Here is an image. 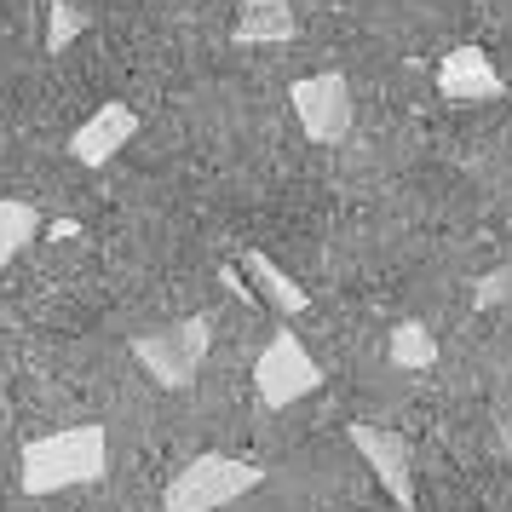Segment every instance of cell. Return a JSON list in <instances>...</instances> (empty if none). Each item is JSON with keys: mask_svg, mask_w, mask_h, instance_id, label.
Returning a JSON list of instances; mask_svg holds the SVG:
<instances>
[{"mask_svg": "<svg viewBox=\"0 0 512 512\" xmlns=\"http://www.w3.org/2000/svg\"><path fill=\"white\" fill-rule=\"evenodd\" d=\"M104 472H110V432L98 420L47 432V438L24 443V455H18V484H24V495L81 489V484H98Z\"/></svg>", "mask_w": 512, "mask_h": 512, "instance_id": "1", "label": "cell"}, {"mask_svg": "<svg viewBox=\"0 0 512 512\" xmlns=\"http://www.w3.org/2000/svg\"><path fill=\"white\" fill-rule=\"evenodd\" d=\"M35 236H41V213L18 202V196H0V271L24 254Z\"/></svg>", "mask_w": 512, "mask_h": 512, "instance_id": "11", "label": "cell"}, {"mask_svg": "<svg viewBox=\"0 0 512 512\" xmlns=\"http://www.w3.org/2000/svg\"><path fill=\"white\" fill-rule=\"evenodd\" d=\"M139 133V110L133 104H98L93 116L75 127V139H70V156L81 167H104L110 156H116L121 144Z\"/></svg>", "mask_w": 512, "mask_h": 512, "instance_id": "8", "label": "cell"}, {"mask_svg": "<svg viewBox=\"0 0 512 512\" xmlns=\"http://www.w3.org/2000/svg\"><path fill=\"white\" fill-rule=\"evenodd\" d=\"M242 271L254 277V294H259V300L271 305V311H282V317H300L305 305H311V294H305L300 282L288 277V271H282V265H277L271 254H259V248H254L248 259H242Z\"/></svg>", "mask_w": 512, "mask_h": 512, "instance_id": "9", "label": "cell"}, {"mask_svg": "<svg viewBox=\"0 0 512 512\" xmlns=\"http://www.w3.org/2000/svg\"><path fill=\"white\" fill-rule=\"evenodd\" d=\"M81 29H87V12H81V6H70V0H52L47 47H52V52H64V47L75 41V35H81Z\"/></svg>", "mask_w": 512, "mask_h": 512, "instance_id": "13", "label": "cell"}, {"mask_svg": "<svg viewBox=\"0 0 512 512\" xmlns=\"http://www.w3.org/2000/svg\"><path fill=\"white\" fill-rule=\"evenodd\" d=\"M259 484H265V466L236 461V455H196V461H185L173 472V484L162 495V512H219Z\"/></svg>", "mask_w": 512, "mask_h": 512, "instance_id": "2", "label": "cell"}, {"mask_svg": "<svg viewBox=\"0 0 512 512\" xmlns=\"http://www.w3.org/2000/svg\"><path fill=\"white\" fill-rule=\"evenodd\" d=\"M351 449L369 461V472L380 478V489L392 495L397 507L415 512V466H409V443L386 432V426H351Z\"/></svg>", "mask_w": 512, "mask_h": 512, "instance_id": "6", "label": "cell"}, {"mask_svg": "<svg viewBox=\"0 0 512 512\" xmlns=\"http://www.w3.org/2000/svg\"><path fill=\"white\" fill-rule=\"evenodd\" d=\"M248 6H277V0H248Z\"/></svg>", "mask_w": 512, "mask_h": 512, "instance_id": "15", "label": "cell"}, {"mask_svg": "<svg viewBox=\"0 0 512 512\" xmlns=\"http://www.w3.org/2000/svg\"><path fill=\"white\" fill-rule=\"evenodd\" d=\"M208 346H213V323L208 317H185V323H167V328H156V334H139V340H133V363H139L156 386L185 392L190 380L202 374V363H208Z\"/></svg>", "mask_w": 512, "mask_h": 512, "instance_id": "3", "label": "cell"}, {"mask_svg": "<svg viewBox=\"0 0 512 512\" xmlns=\"http://www.w3.org/2000/svg\"><path fill=\"white\" fill-rule=\"evenodd\" d=\"M438 93L455 98V104H489V98H507V81H501V70L489 64L484 47H472V41H466V47L443 52Z\"/></svg>", "mask_w": 512, "mask_h": 512, "instance_id": "7", "label": "cell"}, {"mask_svg": "<svg viewBox=\"0 0 512 512\" xmlns=\"http://www.w3.org/2000/svg\"><path fill=\"white\" fill-rule=\"evenodd\" d=\"M254 386L265 409H288V403H300V397H311L323 386V369H317V357L305 351V340L294 328H277L254 363Z\"/></svg>", "mask_w": 512, "mask_h": 512, "instance_id": "4", "label": "cell"}, {"mask_svg": "<svg viewBox=\"0 0 512 512\" xmlns=\"http://www.w3.org/2000/svg\"><path fill=\"white\" fill-rule=\"evenodd\" d=\"M294 35H300V18H294L288 0H277V6H242V18H236V41L242 47H282Z\"/></svg>", "mask_w": 512, "mask_h": 512, "instance_id": "10", "label": "cell"}, {"mask_svg": "<svg viewBox=\"0 0 512 512\" xmlns=\"http://www.w3.org/2000/svg\"><path fill=\"white\" fill-rule=\"evenodd\" d=\"M386 351H392L397 369H432V363H438V340H432L426 323H397Z\"/></svg>", "mask_w": 512, "mask_h": 512, "instance_id": "12", "label": "cell"}, {"mask_svg": "<svg viewBox=\"0 0 512 512\" xmlns=\"http://www.w3.org/2000/svg\"><path fill=\"white\" fill-rule=\"evenodd\" d=\"M507 294H512V277H507V271H495V277L478 282V305H484V311H489L495 300H507Z\"/></svg>", "mask_w": 512, "mask_h": 512, "instance_id": "14", "label": "cell"}, {"mask_svg": "<svg viewBox=\"0 0 512 512\" xmlns=\"http://www.w3.org/2000/svg\"><path fill=\"white\" fill-rule=\"evenodd\" d=\"M288 104H294V116H300L305 139L340 144L351 133V81L340 70H323V75H305V81H294Z\"/></svg>", "mask_w": 512, "mask_h": 512, "instance_id": "5", "label": "cell"}]
</instances>
